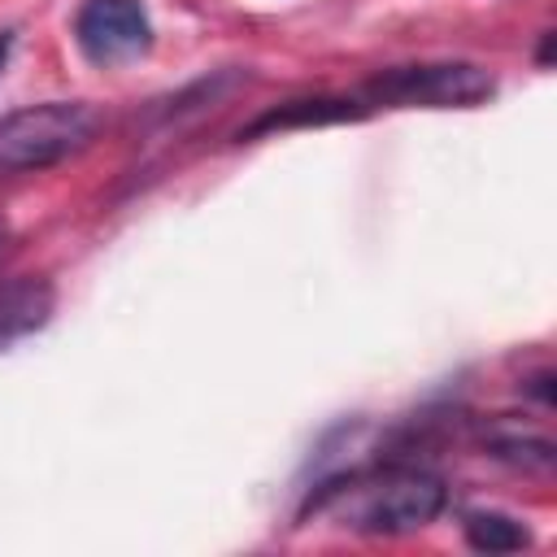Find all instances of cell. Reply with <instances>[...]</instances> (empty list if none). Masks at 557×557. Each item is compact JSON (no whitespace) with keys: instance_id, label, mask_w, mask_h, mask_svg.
Instances as JSON below:
<instances>
[{"instance_id":"8992f818","label":"cell","mask_w":557,"mask_h":557,"mask_svg":"<svg viewBox=\"0 0 557 557\" xmlns=\"http://www.w3.org/2000/svg\"><path fill=\"white\" fill-rule=\"evenodd\" d=\"M366 117V104L357 100H339V96H309V100H287V104H274L265 113H257L239 139H257V135H270V131H292V126H331V122H357Z\"/></svg>"},{"instance_id":"7a4b0ae2","label":"cell","mask_w":557,"mask_h":557,"mask_svg":"<svg viewBox=\"0 0 557 557\" xmlns=\"http://www.w3.org/2000/svg\"><path fill=\"white\" fill-rule=\"evenodd\" d=\"M100 135V113L83 100H44L0 117V178L39 174Z\"/></svg>"},{"instance_id":"8fae6325","label":"cell","mask_w":557,"mask_h":557,"mask_svg":"<svg viewBox=\"0 0 557 557\" xmlns=\"http://www.w3.org/2000/svg\"><path fill=\"white\" fill-rule=\"evenodd\" d=\"M4 248H9V222L0 218V252H4Z\"/></svg>"},{"instance_id":"ba28073f","label":"cell","mask_w":557,"mask_h":557,"mask_svg":"<svg viewBox=\"0 0 557 557\" xmlns=\"http://www.w3.org/2000/svg\"><path fill=\"white\" fill-rule=\"evenodd\" d=\"M487 453L522 470H553V444L540 435H492Z\"/></svg>"},{"instance_id":"277c9868","label":"cell","mask_w":557,"mask_h":557,"mask_svg":"<svg viewBox=\"0 0 557 557\" xmlns=\"http://www.w3.org/2000/svg\"><path fill=\"white\" fill-rule=\"evenodd\" d=\"M74 39L87 61L122 65L152 48V22L144 0H87L74 17Z\"/></svg>"},{"instance_id":"6da1fadb","label":"cell","mask_w":557,"mask_h":557,"mask_svg":"<svg viewBox=\"0 0 557 557\" xmlns=\"http://www.w3.org/2000/svg\"><path fill=\"white\" fill-rule=\"evenodd\" d=\"M444 500H448V487L440 474L418 466H374V470L326 479L305 500L300 518L305 513L331 518L335 527L361 531V535H405L435 522Z\"/></svg>"},{"instance_id":"30bf717a","label":"cell","mask_w":557,"mask_h":557,"mask_svg":"<svg viewBox=\"0 0 557 557\" xmlns=\"http://www.w3.org/2000/svg\"><path fill=\"white\" fill-rule=\"evenodd\" d=\"M9 48H13V35L0 30V70H4V61H9Z\"/></svg>"},{"instance_id":"5b68a950","label":"cell","mask_w":557,"mask_h":557,"mask_svg":"<svg viewBox=\"0 0 557 557\" xmlns=\"http://www.w3.org/2000/svg\"><path fill=\"white\" fill-rule=\"evenodd\" d=\"M52 305H57V292L48 278H35V274H17V278H4L0 283V348L35 335L39 326H48L52 318Z\"/></svg>"},{"instance_id":"3957f363","label":"cell","mask_w":557,"mask_h":557,"mask_svg":"<svg viewBox=\"0 0 557 557\" xmlns=\"http://www.w3.org/2000/svg\"><path fill=\"white\" fill-rule=\"evenodd\" d=\"M361 91L387 109H474L496 91V78L474 61H426L379 70Z\"/></svg>"},{"instance_id":"52a82bcc","label":"cell","mask_w":557,"mask_h":557,"mask_svg":"<svg viewBox=\"0 0 557 557\" xmlns=\"http://www.w3.org/2000/svg\"><path fill=\"white\" fill-rule=\"evenodd\" d=\"M466 544L474 553H487V557H500V553H522L531 544V531L527 522L509 518V513H496V509H479L466 518Z\"/></svg>"},{"instance_id":"9c48e42d","label":"cell","mask_w":557,"mask_h":557,"mask_svg":"<svg viewBox=\"0 0 557 557\" xmlns=\"http://www.w3.org/2000/svg\"><path fill=\"white\" fill-rule=\"evenodd\" d=\"M553 39H557V35H553V30H544V44H540V65H548V61H553Z\"/></svg>"}]
</instances>
